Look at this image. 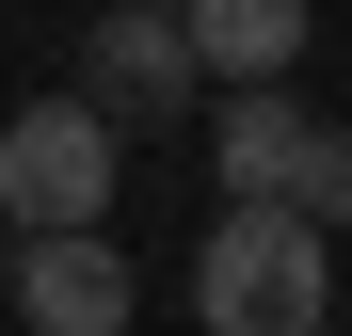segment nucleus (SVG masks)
<instances>
[{
  "label": "nucleus",
  "mask_w": 352,
  "mask_h": 336,
  "mask_svg": "<svg viewBox=\"0 0 352 336\" xmlns=\"http://www.w3.org/2000/svg\"><path fill=\"white\" fill-rule=\"evenodd\" d=\"M336 304V224H305L288 192H224V224L192 240V320L208 336H320Z\"/></svg>",
  "instance_id": "obj_1"
},
{
  "label": "nucleus",
  "mask_w": 352,
  "mask_h": 336,
  "mask_svg": "<svg viewBox=\"0 0 352 336\" xmlns=\"http://www.w3.org/2000/svg\"><path fill=\"white\" fill-rule=\"evenodd\" d=\"M176 32H192V80H288L305 65V0H176Z\"/></svg>",
  "instance_id": "obj_5"
},
{
  "label": "nucleus",
  "mask_w": 352,
  "mask_h": 336,
  "mask_svg": "<svg viewBox=\"0 0 352 336\" xmlns=\"http://www.w3.org/2000/svg\"><path fill=\"white\" fill-rule=\"evenodd\" d=\"M288 144H305V96H288V80H224L208 177H224V192H288Z\"/></svg>",
  "instance_id": "obj_6"
},
{
  "label": "nucleus",
  "mask_w": 352,
  "mask_h": 336,
  "mask_svg": "<svg viewBox=\"0 0 352 336\" xmlns=\"http://www.w3.org/2000/svg\"><path fill=\"white\" fill-rule=\"evenodd\" d=\"M0 289H16V320H32V336H129V256H112L96 224H32Z\"/></svg>",
  "instance_id": "obj_4"
},
{
  "label": "nucleus",
  "mask_w": 352,
  "mask_h": 336,
  "mask_svg": "<svg viewBox=\"0 0 352 336\" xmlns=\"http://www.w3.org/2000/svg\"><path fill=\"white\" fill-rule=\"evenodd\" d=\"M288 208H305V224H352V128L305 112V144H288Z\"/></svg>",
  "instance_id": "obj_7"
},
{
  "label": "nucleus",
  "mask_w": 352,
  "mask_h": 336,
  "mask_svg": "<svg viewBox=\"0 0 352 336\" xmlns=\"http://www.w3.org/2000/svg\"><path fill=\"white\" fill-rule=\"evenodd\" d=\"M112 192H129V128L96 96H32L0 128V224H112Z\"/></svg>",
  "instance_id": "obj_2"
},
{
  "label": "nucleus",
  "mask_w": 352,
  "mask_h": 336,
  "mask_svg": "<svg viewBox=\"0 0 352 336\" xmlns=\"http://www.w3.org/2000/svg\"><path fill=\"white\" fill-rule=\"evenodd\" d=\"M80 96L112 128H160V112H192V32H176V0H112L80 32Z\"/></svg>",
  "instance_id": "obj_3"
}]
</instances>
